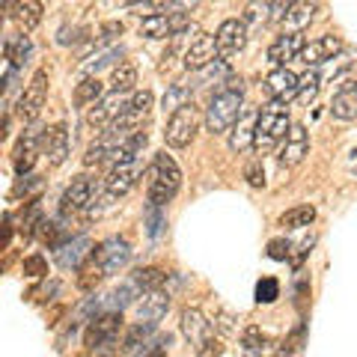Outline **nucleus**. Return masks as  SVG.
Here are the masks:
<instances>
[{
    "instance_id": "nucleus-45",
    "label": "nucleus",
    "mask_w": 357,
    "mask_h": 357,
    "mask_svg": "<svg viewBox=\"0 0 357 357\" xmlns=\"http://www.w3.org/2000/svg\"><path fill=\"white\" fill-rule=\"evenodd\" d=\"M244 178H248L253 188H262V185H265V170H262V164H259V161H250L248 167H244Z\"/></svg>"
},
{
    "instance_id": "nucleus-15",
    "label": "nucleus",
    "mask_w": 357,
    "mask_h": 357,
    "mask_svg": "<svg viewBox=\"0 0 357 357\" xmlns=\"http://www.w3.org/2000/svg\"><path fill=\"white\" fill-rule=\"evenodd\" d=\"M122 107H126V105L119 102V93L105 96L102 102H96L93 107H89V114H86V126H89V128H96V131H107V128L119 119Z\"/></svg>"
},
{
    "instance_id": "nucleus-48",
    "label": "nucleus",
    "mask_w": 357,
    "mask_h": 357,
    "mask_svg": "<svg viewBox=\"0 0 357 357\" xmlns=\"http://www.w3.org/2000/svg\"><path fill=\"white\" fill-rule=\"evenodd\" d=\"M116 36H122V24H119V21H107V24L102 27V36H98V45L114 42Z\"/></svg>"
},
{
    "instance_id": "nucleus-24",
    "label": "nucleus",
    "mask_w": 357,
    "mask_h": 357,
    "mask_svg": "<svg viewBox=\"0 0 357 357\" xmlns=\"http://www.w3.org/2000/svg\"><path fill=\"white\" fill-rule=\"evenodd\" d=\"M167 310H170V292H164V289H161V292H149L146 298L140 301V307H137L140 319L146 321V325H158Z\"/></svg>"
},
{
    "instance_id": "nucleus-29",
    "label": "nucleus",
    "mask_w": 357,
    "mask_h": 357,
    "mask_svg": "<svg viewBox=\"0 0 357 357\" xmlns=\"http://www.w3.org/2000/svg\"><path fill=\"white\" fill-rule=\"evenodd\" d=\"M191 86H188V84H182V81H176V84H170V86H167V93H164V110H167V114H176V110H182V107H188V105H194L191 102Z\"/></svg>"
},
{
    "instance_id": "nucleus-2",
    "label": "nucleus",
    "mask_w": 357,
    "mask_h": 357,
    "mask_svg": "<svg viewBox=\"0 0 357 357\" xmlns=\"http://www.w3.org/2000/svg\"><path fill=\"white\" fill-rule=\"evenodd\" d=\"M178 188H182V170H178V164L167 152L155 155V161L149 167V203L164 208L178 194Z\"/></svg>"
},
{
    "instance_id": "nucleus-17",
    "label": "nucleus",
    "mask_w": 357,
    "mask_h": 357,
    "mask_svg": "<svg viewBox=\"0 0 357 357\" xmlns=\"http://www.w3.org/2000/svg\"><path fill=\"white\" fill-rule=\"evenodd\" d=\"M182 333H185V340L194 345V349H199L203 342L211 340V321L206 319V312L203 310H197V307H185L182 310Z\"/></svg>"
},
{
    "instance_id": "nucleus-12",
    "label": "nucleus",
    "mask_w": 357,
    "mask_h": 357,
    "mask_svg": "<svg viewBox=\"0 0 357 357\" xmlns=\"http://www.w3.org/2000/svg\"><path fill=\"white\" fill-rule=\"evenodd\" d=\"M304 48H307L304 33H280V36L268 45V60H271L277 69H283L289 60H298Z\"/></svg>"
},
{
    "instance_id": "nucleus-31",
    "label": "nucleus",
    "mask_w": 357,
    "mask_h": 357,
    "mask_svg": "<svg viewBox=\"0 0 357 357\" xmlns=\"http://www.w3.org/2000/svg\"><path fill=\"white\" fill-rule=\"evenodd\" d=\"M331 114L337 119H357V86H345L342 93H337V98H333L331 105Z\"/></svg>"
},
{
    "instance_id": "nucleus-46",
    "label": "nucleus",
    "mask_w": 357,
    "mask_h": 357,
    "mask_svg": "<svg viewBox=\"0 0 357 357\" xmlns=\"http://www.w3.org/2000/svg\"><path fill=\"white\" fill-rule=\"evenodd\" d=\"M161 211V206H152L149 203V208H146V220H149V236H158L161 232V223H164V218L158 215Z\"/></svg>"
},
{
    "instance_id": "nucleus-51",
    "label": "nucleus",
    "mask_w": 357,
    "mask_h": 357,
    "mask_svg": "<svg viewBox=\"0 0 357 357\" xmlns=\"http://www.w3.org/2000/svg\"><path fill=\"white\" fill-rule=\"evenodd\" d=\"M349 173L357 176V149H351V155H349Z\"/></svg>"
},
{
    "instance_id": "nucleus-47",
    "label": "nucleus",
    "mask_w": 357,
    "mask_h": 357,
    "mask_svg": "<svg viewBox=\"0 0 357 357\" xmlns=\"http://www.w3.org/2000/svg\"><path fill=\"white\" fill-rule=\"evenodd\" d=\"M220 351H223L220 340H218V337H211L208 342H203V345L197 349V357H220Z\"/></svg>"
},
{
    "instance_id": "nucleus-7",
    "label": "nucleus",
    "mask_w": 357,
    "mask_h": 357,
    "mask_svg": "<svg viewBox=\"0 0 357 357\" xmlns=\"http://www.w3.org/2000/svg\"><path fill=\"white\" fill-rule=\"evenodd\" d=\"M185 30H188V13H158L140 21V36L146 39H167V36L176 39Z\"/></svg>"
},
{
    "instance_id": "nucleus-41",
    "label": "nucleus",
    "mask_w": 357,
    "mask_h": 357,
    "mask_svg": "<svg viewBox=\"0 0 357 357\" xmlns=\"http://www.w3.org/2000/svg\"><path fill=\"white\" fill-rule=\"evenodd\" d=\"M126 105H128L131 110H137V114L149 116V110H152V93H149V89H140V93H134Z\"/></svg>"
},
{
    "instance_id": "nucleus-50",
    "label": "nucleus",
    "mask_w": 357,
    "mask_h": 357,
    "mask_svg": "<svg viewBox=\"0 0 357 357\" xmlns=\"http://www.w3.org/2000/svg\"><path fill=\"white\" fill-rule=\"evenodd\" d=\"M310 248H312V238H307V241L298 244V253L292 256V265H295V268H301V262H304V256L310 253Z\"/></svg>"
},
{
    "instance_id": "nucleus-28",
    "label": "nucleus",
    "mask_w": 357,
    "mask_h": 357,
    "mask_svg": "<svg viewBox=\"0 0 357 357\" xmlns=\"http://www.w3.org/2000/svg\"><path fill=\"white\" fill-rule=\"evenodd\" d=\"M164 283H167V274L161 271V268H140V271L131 277V286L137 289V292H143V295L161 292Z\"/></svg>"
},
{
    "instance_id": "nucleus-14",
    "label": "nucleus",
    "mask_w": 357,
    "mask_h": 357,
    "mask_svg": "<svg viewBox=\"0 0 357 357\" xmlns=\"http://www.w3.org/2000/svg\"><path fill=\"white\" fill-rule=\"evenodd\" d=\"M137 176H140V164L137 161H126V164H114L110 167V173L105 178V191L107 197H126L134 182H137Z\"/></svg>"
},
{
    "instance_id": "nucleus-9",
    "label": "nucleus",
    "mask_w": 357,
    "mask_h": 357,
    "mask_svg": "<svg viewBox=\"0 0 357 357\" xmlns=\"http://www.w3.org/2000/svg\"><path fill=\"white\" fill-rule=\"evenodd\" d=\"M298 86H301V77L289 69V66L274 69L265 77V96L271 98L274 105H289L292 98H298Z\"/></svg>"
},
{
    "instance_id": "nucleus-23",
    "label": "nucleus",
    "mask_w": 357,
    "mask_h": 357,
    "mask_svg": "<svg viewBox=\"0 0 357 357\" xmlns=\"http://www.w3.org/2000/svg\"><path fill=\"white\" fill-rule=\"evenodd\" d=\"M3 9H6V15H13L18 21L21 33L36 30L39 21H42V3L39 0H24V3H13V0H6Z\"/></svg>"
},
{
    "instance_id": "nucleus-39",
    "label": "nucleus",
    "mask_w": 357,
    "mask_h": 357,
    "mask_svg": "<svg viewBox=\"0 0 357 357\" xmlns=\"http://www.w3.org/2000/svg\"><path fill=\"white\" fill-rule=\"evenodd\" d=\"M277 298H280V283H277L274 277H262V280L256 283V301H259V304H274Z\"/></svg>"
},
{
    "instance_id": "nucleus-40",
    "label": "nucleus",
    "mask_w": 357,
    "mask_h": 357,
    "mask_svg": "<svg viewBox=\"0 0 357 357\" xmlns=\"http://www.w3.org/2000/svg\"><path fill=\"white\" fill-rule=\"evenodd\" d=\"M301 340H304V331L298 328L292 337H286L280 345H277L274 357H301V349H304V345H301Z\"/></svg>"
},
{
    "instance_id": "nucleus-37",
    "label": "nucleus",
    "mask_w": 357,
    "mask_h": 357,
    "mask_svg": "<svg viewBox=\"0 0 357 357\" xmlns=\"http://www.w3.org/2000/svg\"><path fill=\"white\" fill-rule=\"evenodd\" d=\"M36 236H39L45 244H51L54 250H57V248H63V241H60V236H63V227H60L57 220H48V218H42L39 229H36Z\"/></svg>"
},
{
    "instance_id": "nucleus-26",
    "label": "nucleus",
    "mask_w": 357,
    "mask_h": 357,
    "mask_svg": "<svg viewBox=\"0 0 357 357\" xmlns=\"http://www.w3.org/2000/svg\"><path fill=\"white\" fill-rule=\"evenodd\" d=\"M3 57H6V63L13 66V69H18V66L27 63V57H30V39L24 36V33H18V36H6Z\"/></svg>"
},
{
    "instance_id": "nucleus-27",
    "label": "nucleus",
    "mask_w": 357,
    "mask_h": 357,
    "mask_svg": "<svg viewBox=\"0 0 357 357\" xmlns=\"http://www.w3.org/2000/svg\"><path fill=\"white\" fill-rule=\"evenodd\" d=\"M238 349H241V357H262L265 349H268V337L262 333V328H244L241 340H238Z\"/></svg>"
},
{
    "instance_id": "nucleus-43",
    "label": "nucleus",
    "mask_w": 357,
    "mask_h": 357,
    "mask_svg": "<svg viewBox=\"0 0 357 357\" xmlns=\"http://www.w3.org/2000/svg\"><path fill=\"white\" fill-rule=\"evenodd\" d=\"M268 256L277 262H286V259H292V244H289L286 238H274L271 244H268Z\"/></svg>"
},
{
    "instance_id": "nucleus-38",
    "label": "nucleus",
    "mask_w": 357,
    "mask_h": 357,
    "mask_svg": "<svg viewBox=\"0 0 357 357\" xmlns=\"http://www.w3.org/2000/svg\"><path fill=\"white\" fill-rule=\"evenodd\" d=\"M319 86H321V77L316 72H307L304 77H301V86H298V102L301 105H310L312 98L319 96Z\"/></svg>"
},
{
    "instance_id": "nucleus-16",
    "label": "nucleus",
    "mask_w": 357,
    "mask_h": 357,
    "mask_svg": "<svg viewBox=\"0 0 357 357\" xmlns=\"http://www.w3.org/2000/svg\"><path fill=\"white\" fill-rule=\"evenodd\" d=\"M310 152V134L304 126H292L280 149V167H298Z\"/></svg>"
},
{
    "instance_id": "nucleus-5",
    "label": "nucleus",
    "mask_w": 357,
    "mask_h": 357,
    "mask_svg": "<svg viewBox=\"0 0 357 357\" xmlns=\"http://www.w3.org/2000/svg\"><path fill=\"white\" fill-rule=\"evenodd\" d=\"M45 98H48V69H36V75L30 77V84L24 89V96L18 98V116L21 122H36Z\"/></svg>"
},
{
    "instance_id": "nucleus-21",
    "label": "nucleus",
    "mask_w": 357,
    "mask_h": 357,
    "mask_svg": "<svg viewBox=\"0 0 357 357\" xmlns=\"http://www.w3.org/2000/svg\"><path fill=\"white\" fill-rule=\"evenodd\" d=\"M89 256H93V241L86 236H77L72 241H66L63 248H57V265L69 271V268H81Z\"/></svg>"
},
{
    "instance_id": "nucleus-3",
    "label": "nucleus",
    "mask_w": 357,
    "mask_h": 357,
    "mask_svg": "<svg viewBox=\"0 0 357 357\" xmlns=\"http://www.w3.org/2000/svg\"><path fill=\"white\" fill-rule=\"evenodd\" d=\"M289 128H292V122H289V114L283 105H268L265 110H259V122H256V140H253V152H271L277 143L286 140Z\"/></svg>"
},
{
    "instance_id": "nucleus-4",
    "label": "nucleus",
    "mask_w": 357,
    "mask_h": 357,
    "mask_svg": "<svg viewBox=\"0 0 357 357\" xmlns=\"http://www.w3.org/2000/svg\"><path fill=\"white\" fill-rule=\"evenodd\" d=\"M197 131H199V107L188 105L167 119L164 140H167V146H173V149H185V146H191Z\"/></svg>"
},
{
    "instance_id": "nucleus-8",
    "label": "nucleus",
    "mask_w": 357,
    "mask_h": 357,
    "mask_svg": "<svg viewBox=\"0 0 357 357\" xmlns=\"http://www.w3.org/2000/svg\"><path fill=\"white\" fill-rule=\"evenodd\" d=\"M93 259L105 268V274H116V271H122V268L128 265V259H131V244H128L126 238H119V236H110V238H105V241L93 250Z\"/></svg>"
},
{
    "instance_id": "nucleus-44",
    "label": "nucleus",
    "mask_w": 357,
    "mask_h": 357,
    "mask_svg": "<svg viewBox=\"0 0 357 357\" xmlns=\"http://www.w3.org/2000/svg\"><path fill=\"white\" fill-rule=\"evenodd\" d=\"M21 268H24V274H27V277H45V274H48V262H45L39 253L27 256L24 265H21Z\"/></svg>"
},
{
    "instance_id": "nucleus-22",
    "label": "nucleus",
    "mask_w": 357,
    "mask_h": 357,
    "mask_svg": "<svg viewBox=\"0 0 357 357\" xmlns=\"http://www.w3.org/2000/svg\"><path fill=\"white\" fill-rule=\"evenodd\" d=\"M39 149H42V131H39V128H30L24 137H21L18 149H15V173H18V176H24V173L33 170Z\"/></svg>"
},
{
    "instance_id": "nucleus-42",
    "label": "nucleus",
    "mask_w": 357,
    "mask_h": 357,
    "mask_svg": "<svg viewBox=\"0 0 357 357\" xmlns=\"http://www.w3.org/2000/svg\"><path fill=\"white\" fill-rule=\"evenodd\" d=\"M152 328H155V325H137V328H131V331L126 333V340H122V351H131L134 345H140V340H146Z\"/></svg>"
},
{
    "instance_id": "nucleus-20",
    "label": "nucleus",
    "mask_w": 357,
    "mask_h": 357,
    "mask_svg": "<svg viewBox=\"0 0 357 357\" xmlns=\"http://www.w3.org/2000/svg\"><path fill=\"white\" fill-rule=\"evenodd\" d=\"M340 51H342V42H340L337 36H319V39L307 42V48L301 51L298 60L304 63V66H319V63L333 60Z\"/></svg>"
},
{
    "instance_id": "nucleus-6",
    "label": "nucleus",
    "mask_w": 357,
    "mask_h": 357,
    "mask_svg": "<svg viewBox=\"0 0 357 357\" xmlns=\"http://www.w3.org/2000/svg\"><path fill=\"white\" fill-rule=\"evenodd\" d=\"M122 331V312H102V316L89 319L84 331V345L86 349H102V345H114Z\"/></svg>"
},
{
    "instance_id": "nucleus-11",
    "label": "nucleus",
    "mask_w": 357,
    "mask_h": 357,
    "mask_svg": "<svg viewBox=\"0 0 357 357\" xmlns=\"http://www.w3.org/2000/svg\"><path fill=\"white\" fill-rule=\"evenodd\" d=\"M215 42H218V57H220V60L232 57V54H238V51L244 48V42H248V27H244V21L227 18V21H223V24L218 27Z\"/></svg>"
},
{
    "instance_id": "nucleus-18",
    "label": "nucleus",
    "mask_w": 357,
    "mask_h": 357,
    "mask_svg": "<svg viewBox=\"0 0 357 357\" xmlns=\"http://www.w3.org/2000/svg\"><path fill=\"white\" fill-rule=\"evenodd\" d=\"M256 122H259V110L253 107H244L241 119L236 122V128L229 131V149L232 152H248L253 149V140H256Z\"/></svg>"
},
{
    "instance_id": "nucleus-32",
    "label": "nucleus",
    "mask_w": 357,
    "mask_h": 357,
    "mask_svg": "<svg viewBox=\"0 0 357 357\" xmlns=\"http://www.w3.org/2000/svg\"><path fill=\"white\" fill-rule=\"evenodd\" d=\"M102 277H105V268L89 256V259L77 268V289H81V292H93V289L102 283Z\"/></svg>"
},
{
    "instance_id": "nucleus-52",
    "label": "nucleus",
    "mask_w": 357,
    "mask_h": 357,
    "mask_svg": "<svg viewBox=\"0 0 357 357\" xmlns=\"http://www.w3.org/2000/svg\"><path fill=\"white\" fill-rule=\"evenodd\" d=\"M268 9H271V3H262V21H268ZM248 18H259V13H253V9H250V13H248Z\"/></svg>"
},
{
    "instance_id": "nucleus-19",
    "label": "nucleus",
    "mask_w": 357,
    "mask_h": 357,
    "mask_svg": "<svg viewBox=\"0 0 357 357\" xmlns=\"http://www.w3.org/2000/svg\"><path fill=\"white\" fill-rule=\"evenodd\" d=\"M215 54H218V42L215 36H199L197 42H191L185 48V69H191V72H203L206 66L215 63Z\"/></svg>"
},
{
    "instance_id": "nucleus-30",
    "label": "nucleus",
    "mask_w": 357,
    "mask_h": 357,
    "mask_svg": "<svg viewBox=\"0 0 357 357\" xmlns=\"http://www.w3.org/2000/svg\"><path fill=\"white\" fill-rule=\"evenodd\" d=\"M105 98V84L98 77H84L81 84L75 86V105L77 107H86V105H96Z\"/></svg>"
},
{
    "instance_id": "nucleus-33",
    "label": "nucleus",
    "mask_w": 357,
    "mask_h": 357,
    "mask_svg": "<svg viewBox=\"0 0 357 357\" xmlns=\"http://www.w3.org/2000/svg\"><path fill=\"white\" fill-rule=\"evenodd\" d=\"M316 220V208L312 206H295V208H289L280 215V227L286 229H304L310 227V223Z\"/></svg>"
},
{
    "instance_id": "nucleus-1",
    "label": "nucleus",
    "mask_w": 357,
    "mask_h": 357,
    "mask_svg": "<svg viewBox=\"0 0 357 357\" xmlns=\"http://www.w3.org/2000/svg\"><path fill=\"white\" fill-rule=\"evenodd\" d=\"M241 114H244V81L229 75L206 107V131L229 134L236 128V122L241 119Z\"/></svg>"
},
{
    "instance_id": "nucleus-13",
    "label": "nucleus",
    "mask_w": 357,
    "mask_h": 357,
    "mask_svg": "<svg viewBox=\"0 0 357 357\" xmlns=\"http://www.w3.org/2000/svg\"><path fill=\"white\" fill-rule=\"evenodd\" d=\"M69 149H72V140H69V128H66L63 122L42 131V152L48 155V161L54 167H60L66 158H69Z\"/></svg>"
},
{
    "instance_id": "nucleus-10",
    "label": "nucleus",
    "mask_w": 357,
    "mask_h": 357,
    "mask_svg": "<svg viewBox=\"0 0 357 357\" xmlns=\"http://www.w3.org/2000/svg\"><path fill=\"white\" fill-rule=\"evenodd\" d=\"M93 194H96V178H89V176H75L72 178V185L66 188V194L60 199V211L66 218L75 215V211H81L86 208L89 203H93Z\"/></svg>"
},
{
    "instance_id": "nucleus-49",
    "label": "nucleus",
    "mask_w": 357,
    "mask_h": 357,
    "mask_svg": "<svg viewBox=\"0 0 357 357\" xmlns=\"http://www.w3.org/2000/svg\"><path fill=\"white\" fill-rule=\"evenodd\" d=\"M167 345H170V337H161L158 342H152V345H149L143 357H167Z\"/></svg>"
},
{
    "instance_id": "nucleus-25",
    "label": "nucleus",
    "mask_w": 357,
    "mask_h": 357,
    "mask_svg": "<svg viewBox=\"0 0 357 357\" xmlns=\"http://www.w3.org/2000/svg\"><path fill=\"white\" fill-rule=\"evenodd\" d=\"M312 13H316V3H289L283 15L286 33H304V27L312 21Z\"/></svg>"
},
{
    "instance_id": "nucleus-34",
    "label": "nucleus",
    "mask_w": 357,
    "mask_h": 357,
    "mask_svg": "<svg viewBox=\"0 0 357 357\" xmlns=\"http://www.w3.org/2000/svg\"><path fill=\"white\" fill-rule=\"evenodd\" d=\"M134 84H137V69L131 63H119L114 69V77H110V89L122 96V93H131Z\"/></svg>"
},
{
    "instance_id": "nucleus-36",
    "label": "nucleus",
    "mask_w": 357,
    "mask_h": 357,
    "mask_svg": "<svg viewBox=\"0 0 357 357\" xmlns=\"http://www.w3.org/2000/svg\"><path fill=\"white\" fill-rule=\"evenodd\" d=\"M122 54H126V51H122L119 45H116V48H110V51H102V54H96V57H89V60L81 66V72H84L86 77H98L96 72L105 69V66H110L114 60H122Z\"/></svg>"
},
{
    "instance_id": "nucleus-35",
    "label": "nucleus",
    "mask_w": 357,
    "mask_h": 357,
    "mask_svg": "<svg viewBox=\"0 0 357 357\" xmlns=\"http://www.w3.org/2000/svg\"><path fill=\"white\" fill-rule=\"evenodd\" d=\"M116 146L119 143H114V140H107V137H102V140H96L93 146L86 149V155H84V164L86 167H98V164H105V161H110L114 158V152H116Z\"/></svg>"
}]
</instances>
